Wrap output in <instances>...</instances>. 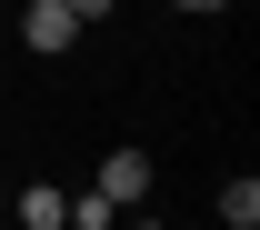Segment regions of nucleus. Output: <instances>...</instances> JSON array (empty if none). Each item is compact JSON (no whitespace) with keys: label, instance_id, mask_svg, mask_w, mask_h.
Listing matches in <instances>:
<instances>
[{"label":"nucleus","instance_id":"obj_1","mask_svg":"<svg viewBox=\"0 0 260 230\" xmlns=\"http://www.w3.org/2000/svg\"><path fill=\"white\" fill-rule=\"evenodd\" d=\"M150 180H160V170H150V150H110L90 200H110V210H140V200H150Z\"/></svg>","mask_w":260,"mask_h":230},{"label":"nucleus","instance_id":"obj_2","mask_svg":"<svg viewBox=\"0 0 260 230\" xmlns=\"http://www.w3.org/2000/svg\"><path fill=\"white\" fill-rule=\"evenodd\" d=\"M10 220H20V230H70V190H60V180H30V190L10 200Z\"/></svg>","mask_w":260,"mask_h":230},{"label":"nucleus","instance_id":"obj_3","mask_svg":"<svg viewBox=\"0 0 260 230\" xmlns=\"http://www.w3.org/2000/svg\"><path fill=\"white\" fill-rule=\"evenodd\" d=\"M20 40H30V50H70V40H80V20H70L60 0H30V10H20Z\"/></svg>","mask_w":260,"mask_h":230},{"label":"nucleus","instance_id":"obj_4","mask_svg":"<svg viewBox=\"0 0 260 230\" xmlns=\"http://www.w3.org/2000/svg\"><path fill=\"white\" fill-rule=\"evenodd\" d=\"M220 220H230V230H260V180H250V170L220 190Z\"/></svg>","mask_w":260,"mask_h":230},{"label":"nucleus","instance_id":"obj_5","mask_svg":"<svg viewBox=\"0 0 260 230\" xmlns=\"http://www.w3.org/2000/svg\"><path fill=\"white\" fill-rule=\"evenodd\" d=\"M70 20H80V30H90V20H110V10H120V0H60Z\"/></svg>","mask_w":260,"mask_h":230},{"label":"nucleus","instance_id":"obj_6","mask_svg":"<svg viewBox=\"0 0 260 230\" xmlns=\"http://www.w3.org/2000/svg\"><path fill=\"white\" fill-rule=\"evenodd\" d=\"M170 10H230V0H170Z\"/></svg>","mask_w":260,"mask_h":230},{"label":"nucleus","instance_id":"obj_7","mask_svg":"<svg viewBox=\"0 0 260 230\" xmlns=\"http://www.w3.org/2000/svg\"><path fill=\"white\" fill-rule=\"evenodd\" d=\"M120 230H150V220H120Z\"/></svg>","mask_w":260,"mask_h":230},{"label":"nucleus","instance_id":"obj_8","mask_svg":"<svg viewBox=\"0 0 260 230\" xmlns=\"http://www.w3.org/2000/svg\"><path fill=\"white\" fill-rule=\"evenodd\" d=\"M20 10H30V0H20Z\"/></svg>","mask_w":260,"mask_h":230}]
</instances>
